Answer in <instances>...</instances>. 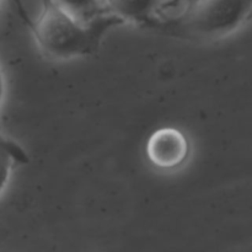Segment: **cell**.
I'll return each mask as SVG.
<instances>
[{
  "instance_id": "6",
  "label": "cell",
  "mask_w": 252,
  "mask_h": 252,
  "mask_svg": "<svg viewBox=\"0 0 252 252\" xmlns=\"http://www.w3.org/2000/svg\"><path fill=\"white\" fill-rule=\"evenodd\" d=\"M15 162H27V157L24 150L14 142L0 144V194L9 181L10 172Z\"/></svg>"
},
{
  "instance_id": "5",
  "label": "cell",
  "mask_w": 252,
  "mask_h": 252,
  "mask_svg": "<svg viewBox=\"0 0 252 252\" xmlns=\"http://www.w3.org/2000/svg\"><path fill=\"white\" fill-rule=\"evenodd\" d=\"M61 9L84 24H93L111 12L103 0H52Z\"/></svg>"
},
{
  "instance_id": "7",
  "label": "cell",
  "mask_w": 252,
  "mask_h": 252,
  "mask_svg": "<svg viewBox=\"0 0 252 252\" xmlns=\"http://www.w3.org/2000/svg\"><path fill=\"white\" fill-rule=\"evenodd\" d=\"M2 97H4V76H2L1 69H0V105H1Z\"/></svg>"
},
{
  "instance_id": "1",
  "label": "cell",
  "mask_w": 252,
  "mask_h": 252,
  "mask_svg": "<svg viewBox=\"0 0 252 252\" xmlns=\"http://www.w3.org/2000/svg\"><path fill=\"white\" fill-rule=\"evenodd\" d=\"M123 22L117 15L108 12L93 24H84L52 0H43L33 33L47 56L57 61H69L95 52L105 32Z\"/></svg>"
},
{
  "instance_id": "4",
  "label": "cell",
  "mask_w": 252,
  "mask_h": 252,
  "mask_svg": "<svg viewBox=\"0 0 252 252\" xmlns=\"http://www.w3.org/2000/svg\"><path fill=\"white\" fill-rule=\"evenodd\" d=\"M179 0H103L107 9L123 21L149 22L159 11Z\"/></svg>"
},
{
  "instance_id": "3",
  "label": "cell",
  "mask_w": 252,
  "mask_h": 252,
  "mask_svg": "<svg viewBox=\"0 0 252 252\" xmlns=\"http://www.w3.org/2000/svg\"><path fill=\"white\" fill-rule=\"evenodd\" d=\"M189 153L187 137L172 127L155 130L147 143L148 159L159 169L171 170L181 166L187 160Z\"/></svg>"
},
{
  "instance_id": "8",
  "label": "cell",
  "mask_w": 252,
  "mask_h": 252,
  "mask_svg": "<svg viewBox=\"0 0 252 252\" xmlns=\"http://www.w3.org/2000/svg\"><path fill=\"white\" fill-rule=\"evenodd\" d=\"M7 142H10V140H7V139H5V138L0 137V144H4V143H7Z\"/></svg>"
},
{
  "instance_id": "2",
  "label": "cell",
  "mask_w": 252,
  "mask_h": 252,
  "mask_svg": "<svg viewBox=\"0 0 252 252\" xmlns=\"http://www.w3.org/2000/svg\"><path fill=\"white\" fill-rule=\"evenodd\" d=\"M252 14V0H186V7L167 27L174 34L217 38L240 27Z\"/></svg>"
}]
</instances>
